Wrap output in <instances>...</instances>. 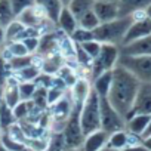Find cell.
<instances>
[{"label":"cell","instance_id":"cell-1","mask_svg":"<svg viewBox=\"0 0 151 151\" xmlns=\"http://www.w3.org/2000/svg\"><path fill=\"white\" fill-rule=\"evenodd\" d=\"M139 85L141 82L133 74H130L126 68L116 65V68L113 70V80L107 98L113 108L124 119V122L132 110L133 99L136 96Z\"/></svg>","mask_w":151,"mask_h":151},{"label":"cell","instance_id":"cell-2","mask_svg":"<svg viewBox=\"0 0 151 151\" xmlns=\"http://www.w3.org/2000/svg\"><path fill=\"white\" fill-rule=\"evenodd\" d=\"M132 21H133L132 17H124V18H117L110 22H102L93 30V39L102 45L107 43V45H116L120 47Z\"/></svg>","mask_w":151,"mask_h":151},{"label":"cell","instance_id":"cell-3","mask_svg":"<svg viewBox=\"0 0 151 151\" xmlns=\"http://www.w3.org/2000/svg\"><path fill=\"white\" fill-rule=\"evenodd\" d=\"M83 102L74 101L73 99V108L68 116V119L64 123L62 127V135L65 139V145L71 148H80L85 139L83 130H82V123H80V111H82Z\"/></svg>","mask_w":151,"mask_h":151},{"label":"cell","instance_id":"cell-4","mask_svg":"<svg viewBox=\"0 0 151 151\" xmlns=\"http://www.w3.org/2000/svg\"><path fill=\"white\" fill-rule=\"evenodd\" d=\"M80 123H82V130L85 136L101 129L99 96L93 89H91L88 98L83 102V107L80 111Z\"/></svg>","mask_w":151,"mask_h":151},{"label":"cell","instance_id":"cell-5","mask_svg":"<svg viewBox=\"0 0 151 151\" xmlns=\"http://www.w3.org/2000/svg\"><path fill=\"white\" fill-rule=\"evenodd\" d=\"M120 56V47L116 45H107L104 43L101 46V50L98 56L93 59L92 67H91V79H96L101 74L107 71H113L119 62Z\"/></svg>","mask_w":151,"mask_h":151},{"label":"cell","instance_id":"cell-6","mask_svg":"<svg viewBox=\"0 0 151 151\" xmlns=\"http://www.w3.org/2000/svg\"><path fill=\"white\" fill-rule=\"evenodd\" d=\"M117 65L126 68L141 83H151V56L120 55Z\"/></svg>","mask_w":151,"mask_h":151},{"label":"cell","instance_id":"cell-7","mask_svg":"<svg viewBox=\"0 0 151 151\" xmlns=\"http://www.w3.org/2000/svg\"><path fill=\"white\" fill-rule=\"evenodd\" d=\"M99 110H101V129L108 135L117 130L124 129V119L113 108L108 98H99Z\"/></svg>","mask_w":151,"mask_h":151},{"label":"cell","instance_id":"cell-8","mask_svg":"<svg viewBox=\"0 0 151 151\" xmlns=\"http://www.w3.org/2000/svg\"><path fill=\"white\" fill-rule=\"evenodd\" d=\"M132 18H133V21H132L130 27L127 28V31L124 34L122 46L129 45L135 40H139V39L147 37V36L151 34V19L147 18L145 11H139V12L133 14Z\"/></svg>","mask_w":151,"mask_h":151},{"label":"cell","instance_id":"cell-9","mask_svg":"<svg viewBox=\"0 0 151 151\" xmlns=\"http://www.w3.org/2000/svg\"><path fill=\"white\" fill-rule=\"evenodd\" d=\"M136 114L151 116V83L139 85V89L136 92V96L133 99V105H132V110H130L127 119H130L132 116H136Z\"/></svg>","mask_w":151,"mask_h":151},{"label":"cell","instance_id":"cell-10","mask_svg":"<svg viewBox=\"0 0 151 151\" xmlns=\"http://www.w3.org/2000/svg\"><path fill=\"white\" fill-rule=\"evenodd\" d=\"M71 108H73V98H71V92L70 91L59 101H56L55 104H52L47 108V111L50 114V119H52V123L53 124H59L61 130L64 127L65 120L68 119V116L71 113Z\"/></svg>","mask_w":151,"mask_h":151},{"label":"cell","instance_id":"cell-11","mask_svg":"<svg viewBox=\"0 0 151 151\" xmlns=\"http://www.w3.org/2000/svg\"><path fill=\"white\" fill-rule=\"evenodd\" d=\"M120 55L127 56H151V34L135 40L129 45L120 46Z\"/></svg>","mask_w":151,"mask_h":151},{"label":"cell","instance_id":"cell-12","mask_svg":"<svg viewBox=\"0 0 151 151\" xmlns=\"http://www.w3.org/2000/svg\"><path fill=\"white\" fill-rule=\"evenodd\" d=\"M93 12L99 22H110L119 18V6L114 2H102V0H96L93 5Z\"/></svg>","mask_w":151,"mask_h":151},{"label":"cell","instance_id":"cell-13","mask_svg":"<svg viewBox=\"0 0 151 151\" xmlns=\"http://www.w3.org/2000/svg\"><path fill=\"white\" fill-rule=\"evenodd\" d=\"M107 142H108V133L99 129V130H95L86 135L80 148L82 151H99L104 147H107Z\"/></svg>","mask_w":151,"mask_h":151},{"label":"cell","instance_id":"cell-14","mask_svg":"<svg viewBox=\"0 0 151 151\" xmlns=\"http://www.w3.org/2000/svg\"><path fill=\"white\" fill-rule=\"evenodd\" d=\"M56 25H58V28L61 30V33L65 34V36H68V37H71V34L79 28L77 18L74 17V14H73L67 6L62 8V11H61V14H59V17H58Z\"/></svg>","mask_w":151,"mask_h":151},{"label":"cell","instance_id":"cell-15","mask_svg":"<svg viewBox=\"0 0 151 151\" xmlns=\"http://www.w3.org/2000/svg\"><path fill=\"white\" fill-rule=\"evenodd\" d=\"M19 82L14 77V74L6 80V83L3 85V101L8 107L14 108L21 102V95H19V89H18Z\"/></svg>","mask_w":151,"mask_h":151},{"label":"cell","instance_id":"cell-16","mask_svg":"<svg viewBox=\"0 0 151 151\" xmlns=\"http://www.w3.org/2000/svg\"><path fill=\"white\" fill-rule=\"evenodd\" d=\"M148 5H151V0H119V18L132 17L139 11H145Z\"/></svg>","mask_w":151,"mask_h":151},{"label":"cell","instance_id":"cell-17","mask_svg":"<svg viewBox=\"0 0 151 151\" xmlns=\"http://www.w3.org/2000/svg\"><path fill=\"white\" fill-rule=\"evenodd\" d=\"M150 119L151 116H147V114H136V116H132L130 119L126 120V124H124V129L130 133V135H135V136H139L142 138L148 123H150Z\"/></svg>","mask_w":151,"mask_h":151},{"label":"cell","instance_id":"cell-18","mask_svg":"<svg viewBox=\"0 0 151 151\" xmlns=\"http://www.w3.org/2000/svg\"><path fill=\"white\" fill-rule=\"evenodd\" d=\"M36 5L42 9V12L45 14V17L52 21L53 24H56L58 17L64 8L61 0H36Z\"/></svg>","mask_w":151,"mask_h":151},{"label":"cell","instance_id":"cell-19","mask_svg":"<svg viewBox=\"0 0 151 151\" xmlns=\"http://www.w3.org/2000/svg\"><path fill=\"white\" fill-rule=\"evenodd\" d=\"M64 56L61 52H56L45 59H42L40 62V71L45 74H50V76H56V73L65 65L64 64Z\"/></svg>","mask_w":151,"mask_h":151},{"label":"cell","instance_id":"cell-20","mask_svg":"<svg viewBox=\"0 0 151 151\" xmlns=\"http://www.w3.org/2000/svg\"><path fill=\"white\" fill-rule=\"evenodd\" d=\"M111 80H113V71H107V73L101 74L99 77L92 80V89L98 93L99 98H107L108 96Z\"/></svg>","mask_w":151,"mask_h":151},{"label":"cell","instance_id":"cell-21","mask_svg":"<svg viewBox=\"0 0 151 151\" xmlns=\"http://www.w3.org/2000/svg\"><path fill=\"white\" fill-rule=\"evenodd\" d=\"M127 145H130V135L126 129H122V130H117V132H113L108 135L107 147H110L116 151H120Z\"/></svg>","mask_w":151,"mask_h":151},{"label":"cell","instance_id":"cell-22","mask_svg":"<svg viewBox=\"0 0 151 151\" xmlns=\"http://www.w3.org/2000/svg\"><path fill=\"white\" fill-rule=\"evenodd\" d=\"M25 133L27 138H42V136H46L49 135V129L42 126L40 123H33V122H28V120H21L18 122Z\"/></svg>","mask_w":151,"mask_h":151},{"label":"cell","instance_id":"cell-23","mask_svg":"<svg viewBox=\"0 0 151 151\" xmlns=\"http://www.w3.org/2000/svg\"><path fill=\"white\" fill-rule=\"evenodd\" d=\"M95 2L96 0H71L67 8L74 14L76 18H80L83 14H86V12L93 9Z\"/></svg>","mask_w":151,"mask_h":151},{"label":"cell","instance_id":"cell-24","mask_svg":"<svg viewBox=\"0 0 151 151\" xmlns=\"http://www.w3.org/2000/svg\"><path fill=\"white\" fill-rule=\"evenodd\" d=\"M40 65L39 64H33V65H28L17 73H14V77L21 83V82H34L36 77L40 74Z\"/></svg>","mask_w":151,"mask_h":151},{"label":"cell","instance_id":"cell-25","mask_svg":"<svg viewBox=\"0 0 151 151\" xmlns=\"http://www.w3.org/2000/svg\"><path fill=\"white\" fill-rule=\"evenodd\" d=\"M15 19H17V17L12 11L11 2L9 0H0V25L6 28Z\"/></svg>","mask_w":151,"mask_h":151},{"label":"cell","instance_id":"cell-26","mask_svg":"<svg viewBox=\"0 0 151 151\" xmlns=\"http://www.w3.org/2000/svg\"><path fill=\"white\" fill-rule=\"evenodd\" d=\"M24 30H25V27H24L18 19L12 21V22L5 28V43L19 40V39H21V34H22Z\"/></svg>","mask_w":151,"mask_h":151},{"label":"cell","instance_id":"cell-27","mask_svg":"<svg viewBox=\"0 0 151 151\" xmlns=\"http://www.w3.org/2000/svg\"><path fill=\"white\" fill-rule=\"evenodd\" d=\"M17 123V119L14 116V111L11 107H8L5 104V101L2 99V102H0V126H2V130L5 132L11 124Z\"/></svg>","mask_w":151,"mask_h":151},{"label":"cell","instance_id":"cell-28","mask_svg":"<svg viewBox=\"0 0 151 151\" xmlns=\"http://www.w3.org/2000/svg\"><path fill=\"white\" fill-rule=\"evenodd\" d=\"M8 64H9V68H11L12 74H14V73H17V71H19V70H22V68H25L28 65L36 64V56L34 55H27V56L11 58L8 61Z\"/></svg>","mask_w":151,"mask_h":151},{"label":"cell","instance_id":"cell-29","mask_svg":"<svg viewBox=\"0 0 151 151\" xmlns=\"http://www.w3.org/2000/svg\"><path fill=\"white\" fill-rule=\"evenodd\" d=\"M77 22H79V27H80V28H83V30H89V31H93V30L101 24L99 19L96 18L93 9L89 11V12H86V14H83L80 18H77Z\"/></svg>","mask_w":151,"mask_h":151},{"label":"cell","instance_id":"cell-30","mask_svg":"<svg viewBox=\"0 0 151 151\" xmlns=\"http://www.w3.org/2000/svg\"><path fill=\"white\" fill-rule=\"evenodd\" d=\"M56 77H58V79H61V80L67 85V88H68V89H71L76 83H77V80H79V77L76 76L74 70H73V68H70L68 65H64V67L56 73Z\"/></svg>","mask_w":151,"mask_h":151},{"label":"cell","instance_id":"cell-31","mask_svg":"<svg viewBox=\"0 0 151 151\" xmlns=\"http://www.w3.org/2000/svg\"><path fill=\"white\" fill-rule=\"evenodd\" d=\"M49 135L42 136V138H27L25 147L30 151H46L49 147Z\"/></svg>","mask_w":151,"mask_h":151},{"label":"cell","instance_id":"cell-32","mask_svg":"<svg viewBox=\"0 0 151 151\" xmlns=\"http://www.w3.org/2000/svg\"><path fill=\"white\" fill-rule=\"evenodd\" d=\"M19 89V95H21V101H31L33 95L37 89V85L34 82H21L18 85Z\"/></svg>","mask_w":151,"mask_h":151},{"label":"cell","instance_id":"cell-33","mask_svg":"<svg viewBox=\"0 0 151 151\" xmlns=\"http://www.w3.org/2000/svg\"><path fill=\"white\" fill-rule=\"evenodd\" d=\"M31 102H33L36 107H39L40 110H47V108H49V105H47V89L37 86V89H36V92H34V95H33Z\"/></svg>","mask_w":151,"mask_h":151},{"label":"cell","instance_id":"cell-34","mask_svg":"<svg viewBox=\"0 0 151 151\" xmlns=\"http://www.w3.org/2000/svg\"><path fill=\"white\" fill-rule=\"evenodd\" d=\"M76 45H82V43H86V42H91V40H95L93 39V31H89V30H83V28H77L70 37Z\"/></svg>","mask_w":151,"mask_h":151},{"label":"cell","instance_id":"cell-35","mask_svg":"<svg viewBox=\"0 0 151 151\" xmlns=\"http://www.w3.org/2000/svg\"><path fill=\"white\" fill-rule=\"evenodd\" d=\"M30 110H31V101H21L17 107L12 108L17 122L25 120L28 117V114H30Z\"/></svg>","mask_w":151,"mask_h":151},{"label":"cell","instance_id":"cell-36","mask_svg":"<svg viewBox=\"0 0 151 151\" xmlns=\"http://www.w3.org/2000/svg\"><path fill=\"white\" fill-rule=\"evenodd\" d=\"M12 11L15 14V17H18L19 14H22L25 9L36 6V0H9Z\"/></svg>","mask_w":151,"mask_h":151},{"label":"cell","instance_id":"cell-37","mask_svg":"<svg viewBox=\"0 0 151 151\" xmlns=\"http://www.w3.org/2000/svg\"><path fill=\"white\" fill-rule=\"evenodd\" d=\"M92 59H95L96 56H98V53H99V50H101V46H102V43H99V42H96V40H91V42H86V43H82V45H79Z\"/></svg>","mask_w":151,"mask_h":151},{"label":"cell","instance_id":"cell-38","mask_svg":"<svg viewBox=\"0 0 151 151\" xmlns=\"http://www.w3.org/2000/svg\"><path fill=\"white\" fill-rule=\"evenodd\" d=\"M34 83L39 86V88H45V89H49L53 83H55V76H50V74H45V73H40Z\"/></svg>","mask_w":151,"mask_h":151},{"label":"cell","instance_id":"cell-39","mask_svg":"<svg viewBox=\"0 0 151 151\" xmlns=\"http://www.w3.org/2000/svg\"><path fill=\"white\" fill-rule=\"evenodd\" d=\"M27 49V52L30 55H36L37 49H39V45H40V37H27L24 40H21Z\"/></svg>","mask_w":151,"mask_h":151},{"label":"cell","instance_id":"cell-40","mask_svg":"<svg viewBox=\"0 0 151 151\" xmlns=\"http://www.w3.org/2000/svg\"><path fill=\"white\" fill-rule=\"evenodd\" d=\"M120 151H148L142 144H133V145H127V147H124L123 150H120Z\"/></svg>","mask_w":151,"mask_h":151},{"label":"cell","instance_id":"cell-41","mask_svg":"<svg viewBox=\"0 0 151 151\" xmlns=\"http://www.w3.org/2000/svg\"><path fill=\"white\" fill-rule=\"evenodd\" d=\"M141 144L148 150V151H151V136H147V138H141Z\"/></svg>","mask_w":151,"mask_h":151},{"label":"cell","instance_id":"cell-42","mask_svg":"<svg viewBox=\"0 0 151 151\" xmlns=\"http://www.w3.org/2000/svg\"><path fill=\"white\" fill-rule=\"evenodd\" d=\"M0 46H5V28L0 25Z\"/></svg>","mask_w":151,"mask_h":151},{"label":"cell","instance_id":"cell-43","mask_svg":"<svg viewBox=\"0 0 151 151\" xmlns=\"http://www.w3.org/2000/svg\"><path fill=\"white\" fill-rule=\"evenodd\" d=\"M147 136H151V119H150V123H148V126H147V129H145L142 138H147Z\"/></svg>","mask_w":151,"mask_h":151},{"label":"cell","instance_id":"cell-44","mask_svg":"<svg viewBox=\"0 0 151 151\" xmlns=\"http://www.w3.org/2000/svg\"><path fill=\"white\" fill-rule=\"evenodd\" d=\"M145 15H147V18H150V19H151V5H148V6H147V9H145Z\"/></svg>","mask_w":151,"mask_h":151},{"label":"cell","instance_id":"cell-45","mask_svg":"<svg viewBox=\"0 0 151 151\" xmlns=\"http://www.w3.org/2000/svg\"><path fill=\"white\" fill-rule=\"evenodd\" d=\"M62 151H82V148H71V147H67V148L62 150Z\"/></svg>","mask_w":151,"mask_h":151},{"label":"cell","instance_id":"cell-46","mask_svg":"<svg viewBox=\"0 0 151 151\" xmlns=\"http://www.w3.org/2000/svg\"><path fill=\"white\" fill-rule=\"evenodd\" d=\"M3 99V86H0V102Z\"/></svg>","mask_w":151,"mask_h":151},{"label":"cell","instance_id":"cell-47","mask_svg":"<svg viewBox=\"0 0 151 151\" xmlns=\"http://www.w3.org/2000/svg\"><path fill=\"white\" fill-rule=\"evenodd\" d=\"M99 151H116V150H113V148H110V147H104V148L99 150Z\"/></svg>","mask_w":151,"mask_h":151},{"label":"cell","instance_id":"cell-48","mask_svg":"<svg viewBox=\"0 0 151 151\" xmlns=\"http://www.w3.org/2000/svg\"><path fill=\"white\" fill-rule=\"evenodd\" d=\"M0 151H8V148H6V147L2 144V142H0Z\"/></svg>","mask_w":151,"mask_h":151},{"label":"cell","instance_id":"cell-49","mask_svg":"<svg viewBox=\"0 0 151 151\" xmlns=\"http://www.w3.org/2000/svg\"><path fill=\"white\" fill-rule=\"evenodd\" d=\"M61 2H62V5H64V6H68V3L71 2V0H61Z\"/></svg>","mask_w":151,"mask_h":151},{"label":"cell","instance_id":"cell-50","mask_svg":"<svg viewBox=\"0 0 151 151\" xmlns=\"http://www.w3.org/2000/svg\"><path fill=\"white\" fill-rule=\"evenodd\" d=\"M102 2H114V3H117L119 0H102Z\"/></svg>","mask_w":151,"mask_h":151},{"label":"cell","instance_id":"cell-51","mask_svg":"<svg viewBox=\"0 0 151 151\" xmlns=\"http://www.w3.org/2000/svg\"><path fill=\"white\" fill-rule=\"evenodd\" d=\"M2 135H3V130H2V126H0V138H2Z\"/></svg>","mask_w":151,"mask_h":151},{"label":"cell","instance_id":"cell-52","mask_svg":"<svg viewBox=\"0 0 151 151\" xmlns=\"http://www.w3.org/2000/svg\"><path fill=\"white\" fill-rule=\"evenodd\" d=\"M2 47H3V46H0V53H2Z\"/></svg>","mask_w":151,"mask_h":151},{"label":"cell","instance_id":"cell-53","mask_svg":"<svg viewBox=\"0 0 151 151\" xmlns=\"http://www.w3.org/2000/svg\"><path fill=\"white\" fill-rule=\"evenodd\" d=\"M46 151H52V150H49V148H47V150H46Z\"/></svg>","mask_w":151,"mask_h":151}]
</instances>
